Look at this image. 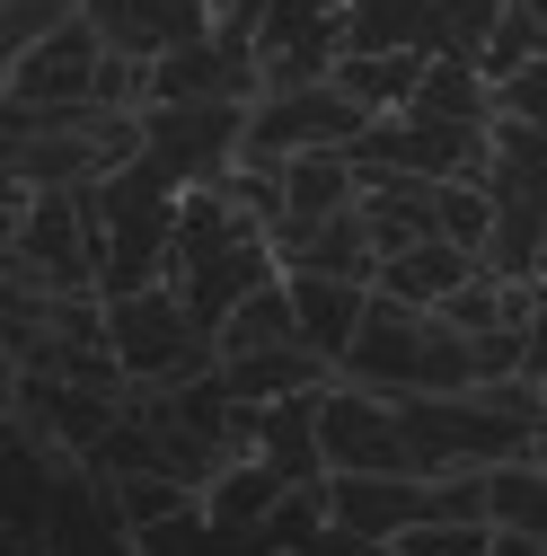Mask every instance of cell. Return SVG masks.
Masks as SVG:
<instances>
[{
    "instance_id": "obj_23",
    "label": "cell",
    "mask_w": 547,
    "mask_h": 556,
    "mask_svg": "<svg viewBox=\"0 0 547 556\" xmlns=\"http://www.w3.org/2000/svg\"><path fill=\"white\" fill-rule=\"evenodd\" d=\"M495 556H547V539H530V530H495Z\"/></svg>"
},
{
    "instance_id": "obj_21",
    "label": "cell",
    "mask_w": 547,
    "mask_h": 556,
    "mask_svg": "<svg viewBox=\"0 0 547 556\" xmlns=\"http://www.w3.org/2000/svg\"><path fill=\"white\" fill-rule=\"evenodd\" d=\"M397 556H495V521H416Z\"/></svg>"
},
{
    "instance_id": "obj_7",
    "label": "cell",
    "mask_w": 547,
    "mask_h": 556,
    "mask_svg": "<svg viewBox=\"0 0 547 556\" xmlns=\"http://www.w3.org/2000/svg\"><path fill=\"white\" fill-rule=\"evenodd\" d=\"M327 504H335V530H345V539L397 547L416 521H433V477H406V468H335L327 477Z\"/></svg>"
},
{
    "instance_id": "obj_3",
    "label": "cell",
    "mask_w": 547,
    "mask_h": 556,
    "mask_svg": "<svg viewBox=\"0 0 547 556\" xmlns=\"http://www.w3.org/2000/svg\"><path fill=\"white\" fill-rule=\"evenodd\" d=\"M380 115L354 106L335 80H309V89H274L247 106V151L256 160H301V151H354Z\"/></svg>"
},
{
    "instance_id": "obj_19",
    "label": "cell",
    "mask_w": 547,
    "mask_h": 556,
    "mask_svg": "<svg viewBox=\"0 0 547 556\" xmlns=\"http://www.w3.org/2000/svg\"><path fill=\"white\" fill-rule=\"evenodd\" d=\"M442 239L468 248V256H486V239H495V186L486 177H450L442 186Z\"/></svg>"
},
{
    "instance_id": "obj_20",
    "label": "cell",
    "mask_w": 547,
    "mask_h": 556,
    "mask_svg": "<svg viewBox=\"0 0 547 556\" xmlns=\"http://www.w3.org/2000/svg\"><path fill=\"white\" fill-rule=\"evenodd\" d=\"M72 18H89V0H10V10H0V45L27 53V45H44L53 27H72Z\"/></svg>"
},
{
    "instance_id": "obj_8",
    "label": "cell",
    "mask_w": 547,
    "mask_h": 556,
    "mask_svg": "<svg viewBox=\"0 0 547 556\" xmlns=\"http://www.w3.org/2000/svg\"><path fill=\"white\" fill-rule=\"evenodd\" d=\"M98 72H106V36L72 18L44 45L10 53V106H98Z\"/></svg>"
},
{
    "instance_id": "obj_9",
    "label": "cell",
    "mask_w": 547,
    "mask_h": 556,
    "mask_svg": "<svg viewBox=\"0 0 547 556\" xmlns=\"http://www.w3.org/2000/svg\"><path fill=\"white\" fill-rule=\"evenodd\" d=\"M213 0H89V27L106 36V53H132V62H168L177 45L213 36Z\"/></svg>"
},
{
    "instance_id": "obj_11",
    "label": "cell",
    "mask_w": 547,
    "mask_h": 556,
    "mask_svg": "<svg viewBox=\"0 0 547 556\" xmlns=\"http://www.w3.org/2000/svg\"><path fill=\"white\" fill-rule=\"evenodd\" d=\"M362 203V160L354 151H301L283 160V222L274 230H318L335 213H354Z\"/></svg>"
},
{
    "instance_id": "obj_22",
    "label": "cell",
    "mask_w": 547,
    "mask_h": 556,
    "mask_svg": "<svg viewBox=\"0 0 547 556\" xmlns=\"http://www.w3.org/2000/svg\"><path fill=\"white\" fill-rule=\"evenodd\" d=\"M495 115H512V124H538V132H547V53H538V62H521L512 80H495Z\"/></svg>"
},
{
    "instance_id": "obj_24",
    "label": "cell",
    "mask_w": 547,
    "mask_h": 556,
    "mask_svg": "<svg viewBox=\"0 0 547 556\" xmlns=\"http://www.w3.org/2000/svg\"><path fill=\"white\" fill-rule=\"evenodd\" d=\"M538 389H547V371H538Z\"/></svg>"
},
{
    "instance_id": "obj_16",
    "label": "cell",
    "mask_w": 547,
    "mask_h": 556,
    "mask_svg": "<svg viewBox=\"0 0 547 556\" xmlns=\"http://www.w3.org/2000/svg\"><path fill=\"white\" fill-rule=\"evenodd\" d=\"M213 336H221V363H230V354H274V344H301L292 274H274L265 292H247V301H239V309H230V318H221Z\"/></svg>"
},
{
    "instance_id": "obj_13",
    "label": "cell",
    "mask_w": 547,
    "mask_h": 556,
    "mask_svg": "<svg viewBox=\"0 0 547 556\" xmlns=\"http://www.w3.org/2000/svg\"><path fill=\"white\" fill-rule=\"evenodd\" d=\"M424 72H433L424 45H371V53H345V62H335V89H345L354 106H371V115H406L416 89H424Z\"/></svg>"
},
{
    "instance_id": "obj_18",
    "label": "cell",
    "mask_w": 547,
    "mask_h": 556,
    "mask_svg": "<svg viewBox=\"0 0 547 556\" xmlns=\"http://www.w3.org/2000/svg\"><path fill=\"white\" fill-rule=\"evenodd\" d=\"M538 53H547V18H538V10H521V0H504L495 36L476 45V62H486V80H512L521 62H538Z\"/></svg>"
},
{
    "instance_id": "obj_5",
    "label": "cell",
    "mask_w": 547,
    "mask_h": 556,
    "mask_svg": "<svg viewBox=\"0 0 547 556\" xmlns=\"http://www.w3.org/2000/svg\"><path fill=\"white\" fill-rule=\"evenodd\" d=\"M318 451H327V477L335 468H406V477H416L397 397H380L362 380H327L318 389Z\"/></svg>"
},
{
    "instance_id": "obj_14",
    "label": "cell",
    "mask_w": 547,
    "mask_h": 556,
    "mask_svg": "<svg viewBox=\"0 0 547 556\" xmlns=\"http://www.w3.org/2000/svg\"><path fill=\"white\" fill-rule=\"evenodd\" d=\"M476 274V256L468 248H450V239H416V248H397V256H380V292L389 301H406V309H442L459 283Z\"/></svg>"
},
{
    "instance_id": "obj_4",
    "label": "cell",
    "mask_w": 547,
    "mask_h": 556,
    "mask_svg": "<svg viewBox=\"0 0 547 556\" xmlns=\"http://www.w3.org/2000/svg\"><path fill=\"white\" fill-rule=\"evenodd\" d=\"M354 27H345V0H274L265 27H256V80L265 98L274 89H309V80H335Z\"/></svg>"
},
{
    "instance_id": "obj_1",
    "label": "cell",
    "mask_w": 547,
    "mask_h": 556,
    "mask_svg": "<svg viewBox=\"0 0 547 556\" xmlns=\"http://www.w3.org/2000/svg\"><path fill=\"white\" fill-rule=\"evenodd\" d=\"M106 327H115V363H124L132 389H177V380H194V371L221 363V336L194 318V301L177 283L106 301Z\"/></svg>"
},
{
    "instance_id": "obj_15",
    "label": "cell",
    "mask_w": 547,
    "mask_h": 556,
    "mask_svg": "<svg viewBox=\"0 0 547 556\" xmlns=\"http://www.w3.org/2000/svg\"><path fill=\"white\" fill-rule=\"evenodd\" d=\"M221 380H230L239 406H274V397H309V389H327L335 363H318L309 344H274V354H230Z\"/></svg>"
},
{
    "instance_id": "obj_2",
    "label": "cell",
    "mask_w": 547,
    "mask_h": 556,
    "mask_svg": "<svg viewBox=\"0 0 547 556\" xmlns=\"http://www.w3.org/2000/svg\"><path fill=\"white\" fill-rule=\"evenodd\" d=\"M406 415V451H416V477H450V468H504L521 451H538V433L521 425V415L486 406L476 389L459 397H397Z\"/></svg>"
},
{
    "instance_id": "obj_12",
    "label": "cell",
    "mask_w": 547,
    "mask_h": 556,
    "mask_svg": "<svg viewBox=\"0 0 547 556\" xmlns=\"http://www.w3.org/2000/svg\"><path fill=\"white\" fill-rule=\"evenodd\" d=\"M292 495V477L274 468V459H256V451H239L213 485H203V521H213L221 539H256L265 521H274V504Z\"/></svg>"
},
{
    "instance_id": "obj_10",
    "label": "cell",
    "mask_w": 547,
    "mask_h": 556,
    "mask_svg": "<svg viewBox=\"0 0 547 556\" xmlns=\"http://www.w3.org/2000/svg\"><path fill=\"white\" fill-rule=\"evenodd\" d=\"M292 309H301V344H309L318 363L345 371L354 336L371 318V283H345V274H292Z\"/></svg>"
},
{
    "instance_id": "obj_25",
    "label": "cell",
    "mask_w": 547,
    "mask_h": 556,
    "mask_svg": "<svg viewBox=\"0 0 547 556\" xmlns=\"http://www.w3.org/2000/svg\"><path fill=\"white\" fill-rule=\"evenodd\" d=\"M345 10H354V0H345Z\"/></svg>"
},
{
    "instance_id": "obj_17",
    "label": "cell",
    "mask_w": 547,
    "mask_h": 556,
    "mask_svg": "<svg viewBox=\"0 0 547 556\" xmlns=\"http://www.w3.org/2000/svg\"><path fill=\"white\" fill-rule=\"evenodd\" d=\"M495 530L547 539V459H538V451H521V459L495 468Z\"/></svg>"
},
{
    "instance_id": "obj_6",
    "label": "cell",
    "mask_w": 547,
    "mask_h": 556,
    "mask_svg": "<svg viewBox=\"0 0 547 556\" xmlns=\"http://www.w3.org/2000/svg\"><path fill=\"white\" fill-rule=\"evenodd\" d=\"M424 363H433V309H406V301H389L371 283V318H362V336H354V354H345L335 380H362L380 397H416Z\"/></svg>"
}]
</instances>
